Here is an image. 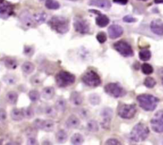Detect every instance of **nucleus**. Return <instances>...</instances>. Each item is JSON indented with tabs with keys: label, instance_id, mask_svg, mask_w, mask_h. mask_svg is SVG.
I'll return each instance as SVG.
<instances>
[{
	"label": "nucleus",
	"instance_id": "nucleus-1",
	"mask_svg": "<svg viewBox=\"0 0 163 145\" xmlns=\"http://www.w3.org/2000/svg\"><path fill=\"white\" fill-rule=\"evenodd\" d=\"M49 25L57 33L63 34L69 30V19L62 16H53L49 22Z\"/></svg>",
	"mask_w": 163,
	"mask_h": 145
},
{
	"label": "nucleus",
	"instance_id": "nucleus-2",
	"mask_svg": "<svg viewBox=\"0 0 163 145\" xmlns=\"http://www.w3.org/2000/svg\"><path fill=\"white\" fill-rule=\"evenodd\" d=\"M137 100L139 106L145 111L151 112L156 109L158 103V99L151 94H141L137 97Z\"/></svg>",
	"mask_w": 163,
	"mask_h": 145
},
{
	"label": "nucleus",
	"instance_id": "nucleus-3",
	"mask_svg": "<svg viewBox=\"0 0 163 145\" xmlns=\"http://www.w3.org/2000/svg\"><path fill=\"white\" fill-rule=\"evenodd\" d=\"M150 134V130L148 127L142 123L137 124L133 128L130 134V138L135 142H141L144 141Z\"/></svg>",
	"mask_w": 163,
	"mask_h": 145
},
{
	"label": "nucleus",
	"instance_id": "nucleus-4",
	"mask_svg": "<svg viewBox=\"0 0 163 145\" xmlns=\"http://www.w3.org/2000/svg\"><path fill=\"white\" fill-rule=\"evenodd\" d=\"M56 83L60 88H65L73 85L76 81L75 75L67 71H60L55 77Z\"/></svg>",
	"mask_w": 163,
	"mask_h": 145
},
{
	"label": "nucleus",
	"instance_id": "nucleus-5",
	"mask_svg": "<svg viewBox=\"0 0 163 145\" xmlns=\"http://www.w3.org/2000/svg\"><path fill=\"white\" fill-rule=\"evenodd\" d=\"M82 82L85 85L90 87H97L101 84V79L99 74L94 71H88L85 72L82 77Z\"/></svg>",
	"mask_w": 163,
	"mask_h": 145
},
{
	"label": "nucleus",
	"instance_id": "nucleus-6",
	"mask_svg": "<svg viewBox=\"0 0 163 145\" xmlns=\"http://www.w3.org/2000/svg\"><path fill=\"white\" fill-rule=\"evenodd\" d=\"M137 112V109L135 105H121L118 109V114L121 118L130 120L133 118Z\"/></svg>",
	"mask_w": 163,
	"mask_h": 145
},
{
	"label": "nucleus",
	"instance_id": "nucleus-7",
	"mask_svg": "<svg viewBox=\"0 0 163 145\" xmlns=\"http://www.w3.org/2000/svg\"><path fill=\"white\" fill-rule=\"evenodd\" d=\"M114 48L116 51H118L121 55L123 57H132L134 56V51L130 44H128L125 41H119L115 43L114 45Z\"/></svg>",
	"mask_w": 163,
	"mask_h": 145
},
{
	"label": "nucleus",
	"instance_id": "nucleus-8",
	"mask_svg": "<svg viewBox=\"0 0 163 145\" xmlns=\"http://www.w3.org/2000/svg\"><path fill=\"white\" fill-rule=\"evenodd\" d=\"M104 90L108 94L113 97H120L124 96L126 94V91L124 90L123 87L120 85L116 84V83H109L108 85H105Z\"/></svg>",
	"mask_w": 163,
	"mask_h": 145
},
{
	"label": "nucleus",
	"instance_id": "nucleus-9",
	"mask_svg": "<svg viewBox=\"0 0 163 145\" xmlns=\"http://www.w3.org/2000/svg\"><path fill=\"white\" fill-rule=\"evenodd\" d=\"M152 130L157 133L163 132V110H160L155 113L151 121Z\"/></svg>",
	"mask_w": 163,
	"mask_h": 145
},
{
	"label": "nucleus",
	"instance_id": "nucleus-10",
	"mask_svg": "<svg viewBox=\"0 0 163 145\" xmlns=\"http://www.w3.org/2000/svg\"><path fill=\"white\" fill-rule=\"evenodd\" d=\"M73 26H74V29L76 31L81 34L88 33L90 31V26L88 21L80 17L75 18Z\"/></svg>",
	"mask_w": 163,
	"mask_h": 145
},
{
	"label": "nucleus",
	"instance_id": "nucleus-11",
	"mask_svg": "<svg viewBox=\"0 0 163 145\" xmlns=\"http://www.w3.org/2000/svg\"><path fill=\"white\" fill-rule=\"evenodd\" d=\"M33 125L36 129H42L45 132H53L55 127L54 122L52 120L37 119L33 122Z\"/></svg>",
	"mask_w": 163,
	"mask_h": 145
},
{
	"label": "nucleus",
	"instance_id": "nucleus-12",
	"mask_svg": "<svg viewBox=\"0 0 163 145\" xmlns=\"http://www.w3.org/2000/svg\"><path fill=\"white\" fill-rule=\"evenodd\" d=\"M101 117H102V122L101 124L103 128L105 129H109L110 125H111V121L113 117V111L110 108H105L103 109V111L100 113Z\"/></svg>",
	"mask_w": 163,
	"mask_h": 145
},
{
	"label": "nucleus",
	"instance_id": "nucleus-13",
	"mask_svg": "<svg viewBox=\"0 0 163 145\" xmlns=\"http://www.w3.org/2000/svg\"><path fill=\"white\" fill-rule=\"evenodd\" d=\"M14 13V6L9 3H1L0 5V17L3 19L8 18Z\"/></svg>",
	"mask_w": 163,
	"mask_h": 145
},
{
	"label": "nucleus",
	"instance_id": "nucleus-14",
	"mask_svg": "<svg viewBox=\"0 0 163 145\" xmlns=\"http://www.w3.org/2000/svg\"><path fill=\"white\" fill-rule=\"evenodd\" d=\"M123 33V29L119 25H112L108 28V35L112 39H116Z\"/></svg>",
	"mask_w": 163,
	"mask_h": 145
},
{
	"label": "nucleus",
	"instance_id": "nucleus-15",
	"mask_svg": "<svg viewBox=\"0 0 163 145\" xmlns=\"http://www.w3.org/2000/svg\"><path fill=\"white\" fill-rule=\"evenodd\" d=\"M151 30L157 35H163V22L160 19H155L151 22Z\"/></svg>",
	"mask_w": 163,
	"mask_h": 145
},
{
	"label": "nucleus",
	"instance_id": "nucleus-16",
	"mask_svg": "<svg viewBox=\"0 0 163 145\" xmlns=\"http://www.w3.org/2000/svg\"><path fill=\"white\" fill-rule=\"evenodd\" d=\"M88 4L90 6H97V7L105 10L110 9L112 6V4L108 0H90Z\"/></svg>",
	"mask_w": 163,
	"mask_h": 145
},
{
	"label": "nucleus",
	"instance_id": "nucleus-17",
	"mask_svg": "<svg viewBox=\"0 0 163 145\" xmlns=\"http://www.w3.org/2000/svg\"><path fill=\"white\" fill-rule=\"evenodd\" d=\"M20 21L22 24L26 26H28V27H30V26H33V20L31 15L28 11H23L20 15Z\"/></svg>",
	"mask_w": 163,
	"mask_h": 145
},
{
	"label": "nucleus",
	"instance_id": "nucleus-18",
	"mask_svg": "<svg viewBox=\"0 0 163 145\" xmlns=\"http://www.w3.org/2000/svg\"><path fill=\"white\" fill-rule=\"evenodd\" d=\"M80 121L76 116H70L67 119L66 121V126L68 128L74 129L80 126Z\"/></svg>",
	"mask_w": 163,
	"mask_h": 145
},
{
	"label": "nucleus",
	"instance_id": "nucleus-19",
	"mask_svg": "<svg viewBox=\"0 0 163 145\" xmlns=\"http://www.w3.org/2000/svg\"><path fill=\"white\" fill-rule=\"evenodd\" d=\"M10 116L15 121H20L25 117L24 111L22 109H14L10 112Z\"/></svg>",
	"mask_w": 163,
	"mask_h": 145
},
{
	"label": "nucleus",
	"instance_id": "nucleus-20",
	"mask_svg": "<svg viewBox=\"0 0 163 145\" xmlns=\"http://www.w3.org/2000/svg\"><path fill=\"white\" fill-rule=\"evenodd\" d=\"M55 95V89L53 87H45L42 89V97L45 100H50Z\"/></svg>",
	"mask_w": 163,
	"mask_h": 145
},
{
	"label": "nucleus",
	"instance_id": "nucleus-21",
	"mask_svg": "<svg viewBox=\"0 0 163 145\" xmlns=\"http://www.w3.org/2000/svg\"><path fill=\"white\" fill-rule=\"evenodd\" d=\"M70 100H71V102L73 103L74 105H80L82 102H83V97L80 95V93H79L78 92L74 91L71 94Z\"/></svg>",
	"mask_w": 163,
	"mask_h": 145
},
{
	"label": "nucleus",
	"instance_id": "nucleus-22",
	"mask_svg": "<svg viewBox=\"0 0 163 145\" xmlns=\"http://www.w3.org/2000/svg\"><path fill=\"white\" fill-rule=\"evenodd\" d=\"M96 24L99 26L105 27L108 25V23L110 22V20L108 18V16H106L105 15H100L96 18Z\"/></svg>",
	"mask_w": 163,
	"mask_h": 145
},
{
	"label": "nucleus",
	"instance_id": "nucleus-23",
	"mask_svg": "<svg viewBox=\"0 0 163 145\" xmlns=\"http://www.w3.org/2000/svg\"><path fill=\"white\" fill-rule=\"evenodd\" d=\"M66 100H65L64 98H62V97H60L55 102V109H56V110L59 111V112H63L66 109Z\"/></svg>",
	"mask_w": 163,
	"mask_h": 145
},
{
	"label": "nucleus",
	"instance_id": "nucleus-24",
	"mask_svg": "<svg viewBox=\"0 0 163 145\" xmlns=\"http://www.w3.org/2000/svg\"><path fill=\"white\" fill-rule=\"evenodd\" d=\"M68 139V135L64 130H59L56 134V140L59 144H64Z\"/></svg>",
	"mask_w": 163,
	"mask_h": 145
},
{
	"label": "nucleus",
	"instance_id": "nucleus-25",
	"mask_svg": "<svg viewBox=\"0 0 163 145\" xmlns=\"http://www.w3.org/2000/svg\"><path fill=\"white\" fill-rule=\"evenodd\" d=\"M22 70L26 73V74H30L31 72H33L34 70V65L31 63L30 61L24 62L22 66Z\"/></svg>",
	"mask_w": 163,
	"mask_h": 145
},
{
	"label": "nucleus",
	"instance_id": "nucleus-26",
	"mask_svg": "<svg viewBox=\"0 0 163 145\" xmlns=\"http://www.w3.org/2000/svg\"><path fill=\"white\" fill-rule=\"evenodd\" d=\"M6 99L10 105H15L17 103V100H18V94L14 91H10L6 94Z\"/></svg>",
	"mask_w": 163,
	"mask_h": 145
},
{
	"label": "nucleus",
	"instance_id": "nucleus-27",
	"mask_svg": "<svg viewBox=\"0 0 163 145\" xmlns=\"http://www.w3.org/2000/svg\"><path fill=\"white\" fill-rule=\"evenodd\" d=\"M4 64L7 69H10V70H15L17 68L18 66V63H17V61L15 59H13V58H6L4 60Z\"/></svg>",
	"mask_w": 163,
	"mask_h": 145
},
{
	"label": "nucleus",
	"instance_id": "nucleus-28",
	"mask_svg": "<svg viewBox=\"0 0 163 145\" xmlns=\"http://www.w3.org/2000/svg\"><path fill=\"white\" fill-rule=\"evenodd\" d=\"M71 143L74 145H80L84 143V137L81 134L76 133L71 138Z\"/></svg>",
	"mask_w": 163,
	"mask_h": 145
},
{
	"label": "nucleus",
	"instance_id": "nucleus-29",
	"mask_svg": "<svg viewBox=\"0 0 163 145\" xmlns=\"http://www.w3.org/2000/svg\"><path fill=\"white\" fill-rule=\"evenodd\" d=\"M47 18V15L45 12L37 13L33 16V20L36 22L37 24H42L43 22H45V20Z\"/></svg>",
	"mask_w": 163,
	"mask_h": 145
},
{
	"label": "nucleus",
	"instance_id": "nucleus-30",
	"mask_svg": "<svg viewBox=\"0 0 163 145\" xmlns=\"http://www.w3.org/2000/svg\"><path fill=\"white\" fill-rule=\"evenodd\" d=\"M87 129L90 132H97L99 131V124L96 121H88L87 124Z\"/></svg>",
	"mask_w": 163,
	"mask_h": 145
},
{
	"label": "nucleus",
	"instance_id": "nucleus-31",
	"mask_svg": "<svg viewBox=\"0 0 163 145\" xmlns=\"http://www.w3.org/2000/svg\"><path fill=\"white\" fill-rule=\"evenodd\" d=\"M46 8L49 10H58L60 7V4L55 0H46L45 3Z\"/></svg>",
	"mask_w": 163,
	"mask_h": 145
},
{
	"label": "nucleus",
	"instance_id": "nucleus-32",
	"mask_svg": "<svg viewBox=\"0 0 163 145\" xmlns=\"http://www.w3.org/2000/svg\"><path fill=\"white\" fill-rule=\"evenodd\" d=\"M139 58L142 61H148L151 58V52L148 49H143L139 52Z\"/></svg>",
	"mask_w": 163,
	"mask_h": 145
},
{
	"label": "nucleus",
	"instance_id": "nucleus-33",
	"mask_svg": "<svg viewBox=\"0 0 163 145\" xmlns=\"http://www.w3.org/2000/svg\"><path fill=\"white\" fill-rule=\"evenodd\" d=\"M156 85V82H155V80H154L153 77H146L145 79V81H144V85H145L146 87L149 88V89H152V88H154Z\"/></svg>",
	"mask_w": 163,
	"mask_h": 145
},
{
	"label": "nucleus",
	"instance_id": "nucleus-34",
	"mask_svg": "<svg viewBox=\"0 0 163 145\" xmlns=\"http://www.w3.org/2000/svg\"><path fill=\"white\" fill-rule=\"evenodd\" d=\"M142 71L144 74L149 75V74H151L153 72L154 69H153V67L151 66L150 64L145 63L142 66Z\"/></svg>",
	"mask_w": 163,
	"mask_h": 145
},
{
	"label": "nucleus",
	"instance_id": "nucleus-35",
	"mask_svg": "<svg viewBox=\"0 0 163 145\" xmlns=\"http://www.w3.org/2000/svg\"><path fill=\"white\" fill-rule=\"evenodd\" d=\"M3 81L5 83H6L7 85H14L16 82V77L14 75H6L3 77Z\"/></svg>",
	"mask_w": 163,
	"mask_h": 145
},
{
	"label": "nucleus",
	"instance_id": "nucleus-36",
	"mask_svg": "<svg viewBox=\"0 0 163 145\" xmlns=\"http://www.w3.org/2000/svg\"><path fill=\"white\" fill-rule=\"evenodd\" d=\"M29 97H30V100H32L33 102H36L39 100L40 94L37 90H31L29 93Z\"/></svg>",
	"mask_w": 163,
	"mask_h": 145
},
{
	"label": "nucleus",
	"instance_id": "nucleus-37",
	"mask_svg": "<svg viewBox=\"0 0 163 145\" xmlns=\"http://www.w3.org/2000/svg\"><path fill=\"white\" fill-rule=\"evenodd\" d=\"M89 100H90V102L92 105H97L100 104V97H99L98 95H96V94H92V95H91L90 97H89Z\"/></svg>",
	"mask_w": 163,
	"mask_h": 145
},
{
	"label": "nucleus",
	"instance_id": "nucleus-38",
	"mask_svg": "<svg viewBox=\"0 0 163 145\" xmlns=\"http://www.w3.org/2000/svg\"><path fill=\"white\" fill-rule=\"evenodd\" d=\"M44 112L47 116H55V115H56V110L53 109V108L51 106H48V107L45 108Z\"/></svg>",
	"mask_w": 163,
	"mask_h": 145
},
{
	"label": "nucleus",
	"instance_id": "nucleus-39",
	"mask_svg": "<svg viewBox=\"0 0 163 145\" xmlns=\"http://www.w3.org/2000/svg\"><path fill=\"white\" fill-rule=\"evenodd\" d=\"M97 41L100 43H104L107 41V35L104 32H100L96 36Z\"/></svg>",
	"mask_w": 163,
	"mask_h": 145
},
{
	"label": "nucleus",
	"instance_id": "nucleus-40",
	"mask_svg": "<svg viewBox=\"0 0 163 145\" xmlns=\"http://www.w3.org/2000/svg\"><path fill=\"white\" fill-rule=\"evenodd\" d=\"M23 111H24L25 117L30 119V118H32L33 116V111L31 108H27V109H24Z\"/></svg>",
	"mask_w": 163,
	"mask_h": 145
},
{
	"label": "nucleus",
	"instance_id": "nucleus-41",
	"mask_svg": "<svg viewBox=\"0 0 163 145\" xmlns=\"http://www.w3.org/2000/svg\"><path fill=\"white\" fill-rule=\"evenodd\" d=\"M123 22H127V23H132V22H137V19H136L135 18L132 17V16H130V15H127V16L123 17Z\"/></svg>",
	"mask_w": 163,
	"mask_h": 145
},
{
	"label": "nucleus",
	"instance_id": "nucleus-42",
	"mask_svg": "<svg viewBox=\"0 0 163 145\" xmlns=\"http://www.w3.org/2000/svg\"><path fill=\"white\" fill-rule=\"evenodd\" d=\"M105 144L108 145H120L121 143L116 139H109L106 141Z\"/></svg>",
	"mask_w": 163,
	"mask_h": 145
},
{
	"label": "nucleus",
	"instance_id": "nucleus-43",
	"mask_svg": "<svg viewBox=\"0 0 163 145\" xmlns=\"http://www.w3.org/2000/svg\"><path fill=\"white\" fill-rule=\"evenodd\" d=\"M33 53V49L31 46H25L24 48V54L32 56Z\"/></svg>",
	"mask_w": 163,
	"mask_h": 145
},
{
	"label": "nucleus",
	"instance_id": "nucleus-44",
	"mask_svg": "<svg viewBox=\"0 0 163 145\" xmlns=\"http://www.w3.org/2000/svg\"><path fill=\"white\" fill-rule=\"evenodd\" d=\"M6 119V112L3 109H0V121H4Z\"/></svg>",
	"mask_w": 163,
	"mask_h": 145
},
{
	"label": "nucleus",
	"instance_id": "nucleus-45",
	"mask_svg": "<svg viewBox=\"0 0 163 145\" xmlns=\"http://www.w3.org/2000/svg\"><path fill=\"white\" fill-rule=\"evenodd\" d=\"M27 144H37V141L33 136H30V138L28 139Z\"/></svg>",
	"mask_w": 163,
	"mask_h": 145
},
{
	"label": "nucleus",
	"instance_id": "nucleus-46",
	"mask_svg": "<svg viewBox=\"0 0 163 145\" xmlns=\"http://www.w3.org/2000/svg\"><path fill=\"white\" fill-rule=\"evenodd\" d=\"M113 2L118 4H121V5H126L128 3V0H113Z\"/></svg>",
	"mask_w": 163,
	"mask_h": 145
},
{
	"label": "nucleus",
	"instance_id": "nucleus-47",
	"mask_svg": "<svg viewBox=\"0 0 163 145\" xmlns=\"http://www.w3.org/2000/svg\"><path fill=\"white\" fill-rule=\"evenodd\" d=\"M154 3L156 4H160V3H163V0H154Z\"/></svg>",
	"mask_w": 163,
	"mask_h": 145
},
{
	"label": "nucleus",
	"instance_id": "nucleus-48",
	"mask_svg": "<svg viewBox=\"0 0 163 145\" xmlns=\"http://www.w3.org/2000/svg\"><path fill=\"white\" fill-rule=\"evenodd\" d=\"M4 2V0H0V3H3Z\"/></svg>",
	"mask_w": 163,
	"mask_h": 145
},
{
	"label": "nucleus",
	"instance_id": "nucleus-49",
	"mask_svg": "<svg viewBox=\"0 0 163 145\" xmlns=\"http://www.w3.org/2000/svg\"><path fill=\"white\" fill-rule=\"evenodd\" d=\"M139 1H144V2H146V1H148V0H139Z\"/></svg>",
	"mask_w": 163,
	"mask_h": 145
},
{
	"label": "nucleus",
	"instance_id": "nucleus-50",
	"mask_svg": "<svg viewBox=\"0 0 163 145\" xmlns=\"http://www.w3.org/2000/svg\"><path fill=\"white\" fill-rule=\"evenodd\" d=\"M162 85H163V77H162Z\"/></svg>",
	"mask_w": 163,
	"mask_h": 145
},
{
	"label": "nucleus",
	"instance_id": "nucleus-51",
	"mask_svg": "<svg viewBox=\"0 0 163 145\" xmlns=\"http://www.w3.org/2000/svg\"><path fill=\"white\" fill-rule=\"evenodd\" d=\"M69 1H77V0H69Z\"/></svg>",
	"mask_w": 163,
	"mask_h": 145
}]
</instances>
